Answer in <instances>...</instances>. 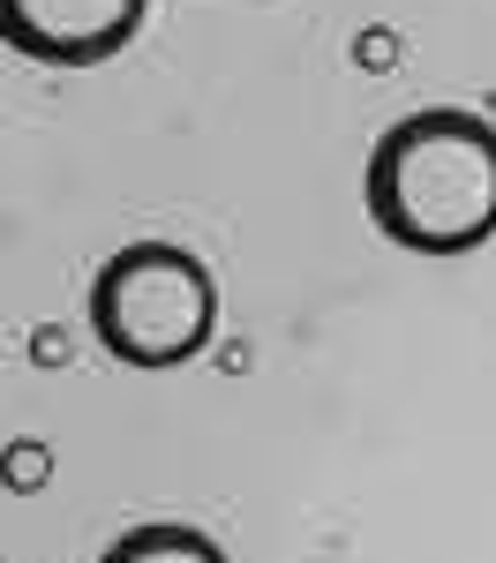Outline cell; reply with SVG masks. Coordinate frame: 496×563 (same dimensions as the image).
Wrapping results in <instances>:
<instances>
[{"mask_svg":"<svg viewBox=\"0 0 496 563\" xmlns=\"http://www.w3.org/2000/svg\"><path fill=\"white\" fill-rule=\"evenodd\" d=\"M368 218L414 256H466L496 233V129L466 106H421L368 151Z\"/></svg>","mask_w":496,"mask_h":563,"instance_id":"obj_1","label":"cell"},{"mask_svg":"<svg viewBox=\"0 0 496 563\" xmlns=\"http://www.w3.org/2000/svg\"><path fill=\"white\" fill-rule=\"evenodd\" d=\"M211 323H219V286L174 241H135L90 278V331L129 368H180L188 353L211 346Z\"/></svg>","mask_w":496,"mask_h":563,"instance_id":"obj_2","label":"cell"},{"mask_svg":"<svg viewBox=\"0 0 496 563\" xmlns=\"http://www.w3.org/2000/svg\"><path fill=\"white\" fill-rule=\"evenodd\" d=\"M151 0H0V38L45 68H90L135 38Z\"/></svg>","mask_w":496,"mask_h":563,"instance_id":"obj_3","label":"cell"},{"mask_svg":"<svg viewBox=\"0 0 496 563\" xmlns=\"http://www.w3.org/2000/svg\"><path fill=\"white\" fill-rule=\"evenodd\" d=\"M106 563H225V549L196 526H135L106 549Z\"/></svg>","mask_w":496,"mask_h":563,"instance_id":"obj_4","label":"cell"},{"mask_svg":"<svg viewBox=\"0 0 496 563\" xmlns=\"http://www.w3.org/2000/svg\"><path fill=\"white\" fill-rule=\"evenodd\" d=\"M8 481H15V488H38L45 481V451L38 443H15V451H8Z\"/></svg>","mask_w":496,"mask_h":563,"instance_id":"obj_5","label":"cell"},{"mask_svg":"<svg viewBox=\"0 0 496 563\" xmlns=\"http://www.w3.org/2000/svg\"><path fill=\"white\" fill-rule=\"evenodd\" d=\"M392 53H399V45L384 38V31H368V38H361V60H368V68H384V60H392Z\"/></svg>","mask_w":496,"mask_h":563,"instance_id":"obj_6","label":"cell"}]
</instances>
